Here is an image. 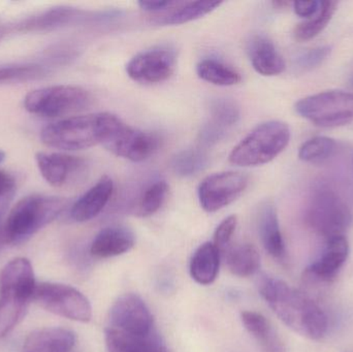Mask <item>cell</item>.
<instances>
[{"label": "cell", "mask_w": 353, "mask_h": 352, "mask_svg": "<svg viewBox=\"0 0 353 352\" xmlns=\"http://www.w3.org/2000/svg\"><path fill=\"white\" fill-rule=\"evenodd\" d=\"M259 291L274 313L294 332L310 340H321L329 320L323 310L308 296L280 279L261 276Z\"/></svg>", "instance_id": "cell-1"}, {"label": "cell", "mask_w": 353, "mask_h": 352, "mask_svg": "<svg viewBox=\"0 0 353 352\" xmlns=\"http://www.w3.org/2000/svg\"><path fill=\"white\" fill-rule=\"evenodd\" d=\"M124 122L108 112L72 116L45 126L41 140L50 148L79 151L105 146L122 127Z\"/></svg>", "instance_id": "cell-2"}, {"label": "cell", "mask_w": 353, "mask_h": 352, "mask_svg": "<svg viewBox=\"0 0 353 352\" xmlns=\"http://www.w3.org/2000/svg\"><path fill=\"white\" fill-rule=\"evenodd\" d=\"M37 284L32 265L27 258H14L0 271V338L24 320Z\"/></svg>", "instance_id": "cell-3"}, {"label": "cell", "mask_w": 353, "mask_h": 352, "mask_svg": "<svg viewBox=\"0 0 353 352\" xmlns=\"http://www.w3.org/2000/svg\"><path fill=\"white\" fill-rule=\"evenodd\" d=\"M66 206L68 200L58 196L32 194L23 198L6 217V244L19 245L28 241L56 220Z\"/></svg>", "instance_id": "cell-4"}, {"label": "cell", "mask_w": 353, "mask_h": 352, "mask_svg": "<svg viewBox=\"0 0 353 352\" xmlns=\"http://www.w3.org/2000/svg\"><path fill=\"white\" fill-rule=\"evenodd\" d=\"M304 219L313 233L325 240L344 236L353 222V213L343 196L330 184H316L309 194Z\"/></svg>", "instance_id": "cell-5"}, {"label": "cell", "mask_w": 353, "mask_h": 352, "mask_svg": "<svg viewBox=\"0 0 353 352\" xmlns=\"http://www.w3.org/2000/svg\"><path fill=\"white\" fill-rule=\"evenodd\" d=\"M290 128L285 122L271 120L253 128L230 153L232 165L254 167L267 165L290 144Z\"/></svg>", "instance_id": "cell-6"}, {"label": "cell", "mask_w": 353, "mask_h": 352, "mask_svg": "<svg viewBox=\"0 0 353 352\" xmlns=\"http://www.w3.org/2000/svg\"><path fill=\"white\" fill-rule=\"evenodd\" d=\"M92 103L90 92L76 85H55L27 93L24 107L33 115L57 118L83 111Z\"/></svg>", "instance_id": "cell-7"}, {"label": "cell", "mask_w": 353, "mask_h": 352, "mask_svg": "<svg viewBox=\"0 0 353 352\" xmlns=\"http://www.w3.org/2000/svg\"><path fill=\"white\" fill-rule=\"evenodd\" d=\"M294 109L301 117L319 127H340L353 121V93L323 91L300 99Z\"/></svg>", "instance_id": "cell-8"}, {"label": "cell", "mask_w": 353, "mask_h": 352, "mask_svg": "<svg viewBox=\"0 0 353 352\" xmlns=\"http://www.w3.org/2000/svg\"><path fill=\"white\" fill-rule=\"evenodd\" d=\"M33 301L47 311L74 322H88L92 318L89 300L70 285L39 283L35 287Z\"/></svg>", "instance_id": "cell-9"}, {"label": "cell", "mask_w": 353, "mask_h": 352, "mask_svg": "<svg viewBox=\"0 0 353 352\" xmlns=\"http://www.w3.org/2000/svg\"><path fill=\"white\" fill-rule=\"evenodd\" d=\"M248 185V176L240 172H221L208 176L197 189L199 205L205 212H217L238 200Z\"/></svg>", "instance_id": "cell-10"}, {"label": "cell", "mask_w": 353, "mask_h": 352, "mask_svg": "<svg viewBox=\"0 0 353 352\" xmlns=\"http://www.w3.org/2000/svg\"><path fill=\"white\" fill-rule=\"evenodd\" d=\"M176 68L175 51L169 48H154L137 54L126 64V74L143 84H157L169 80Z\"/></svg>", "instance_id": "cell-11"}, {"label": "cell", "mask_w": 353, "mask_h": 352, "mask_svg": "<svg viewBox=\"0 0 353 352\" xmlns=\"http://www.w3.org/2000/svg\"><path fill=\"white\" fill-rule=\"evenodd\" d=\"M110 328L128 334L147 335L154 331V322L142 298L125 293L118 298L110 310Z\"/></svg>", "instance_id": "cell-12"}, {"label": "cell", "mask_w": 353, "mask_h": 352, "mask_svg": "<svg viewBox=\"0 0 353 352\" xmlns=\"http://www.w3.org/2000/svg\"><path fill=\"white\" fill-rule=\"evenodd\" d=\"M105 147L116 156L132 163H143L159 150L161 138L152 132L137 130L124 123Z\"/></svg>", "instance_id": "cell-13"}, {"label": "cell", "mask_w": 353, "mask_h": 352, "mask_svg": "<svg viewBox=\"0 0 353 352\" xmlns=\"http://www.w3.org/2000/svg\"><path fill=\"white\" fill-rule=\"evenodd\" d=\"M35 161L43 179L54 187H63L80 180L87 172V161L64 153L37 152Z\"/></svg>", "instance_id": "cell-14"}, {"label": "cell", "mask_w": 353, "mask_h": 352, "mask_svg": "<svg viewBox=\"0 0 353 352\" xmlns=\"http://www.w3.org/2000/svg\"><path fill=\"white\" fill-rule=\"evenodd\" d=\"M88 14L85 10L70 6H58L43 10L39 14L27 17L12 24V32L39 33L50 32L63 28L68 25L76 24L90 19H97Z\"/></svg>", "instance_id": "cell-15"}, {"label": "cell", "mask_w": 353, "mask_h": 352, "mask_svg": "<svg viewBox=\"0 0 353 352\" xmlns=\"http://www.w3.org/2000/svg\"><path fill=\"white\" fill-rule=\"evenodd\" d=\"M350 256V243L345 236L327 240L321 256L305 271L307 279L330 282L336 278Z\"/></svg>", "instance_id": "cell-16"}, {"label": "cell", "mask_w": 353, "mask_h": 352, "mask_svg": "<svg viewBox=\"0 0 353 352\" xmlns=\"http://www.w3.org/2000/svg\"><path fill=\"white\" fill-rule=\"evenodd\" d=\"M114 194V182L109 176L101 177L89 188L70 209V217L76 222H87L99 216Z\"/></svg>", "instance_id": "cell-17"}, {"label": "cell", "mask_w": 353, "mask_h": 352, "mask_svg": "<svg viewBox=\"0 0 353 352\" xmlns=\"http://www.w3.org/2000/svg\"><path fill=\"white\" fill-rule=\"evenodd\" d=\"M246 50L252 68L261 76H279L285 70V60L273 41L265 35L251 37Z\"/></svg>", "instance_id": "cell-18"}, {"label": "cell", "mask_w": 353, "mask_h": 352, "mask_svg": "<svg viewBox=\"0 0 353 352\" xmlns=\"http://www.w3.org/2000/svg\"><path fill=\"white\" fill-rule=\"evenodd\" d=\"M105 344L109 352H169L155 330L150 334L134 335L109 327L105 330Z\"/></svg>", "instance_id": "cell-19"}, {"label": "cell", "mask_w": 353, "mask_h": 352, "mask_svg": "<svg viewBox=\"0 0 353 352\" xmlns=\"http://www.w3.org/2000/svg\"><path fill=\"white\" fill-rule=\"evenodd\" d=\"M136 236L132 229L120 225L101 229L91 244V256L97 258H110L122 256L132 249Z\"/></svg>", "instance_id": "cell-20"}, {"label": "cell", "mask_w": 353, "mask_h": 352, "mask_svg": "<svg viewBox=\"0 0 353 352\" xmlns=\"http://www.w3.org/2000/svg\"><path fill=\"white\" fill-rule=\"evenodd\" d=\"M257 227L265 251L278 262H284L286 258L285 244L280 229L277 210L272 203L261 205L257 215Z\"/></svg>", "instance_id": "cell-21"}, {"label": "cell", "mask_w": 353, "mask_h": 352, "mask_svg": "<svg viewBox=\"0 0 353 352\" xmlns=\"http://www.w3.org/2000/svg\"><path fill=\"white\" fill-rule=\"evenodd\" d=\"M76 335L63 328H45L28 335L22 352H72Z\"/></svg>", "instance_id": "cell-22"}, {"label": "cell", "mask_w": 353, "mask_h": 352, "mask_svg": "<svg viewBox=\"0 0 353 352\" xmlns=\"http://www.w3.org/2000/svg\"><path fill=\"white\" fill-rule=\"evenodd\" d=\"M241 320L263 352H286L283 341L265 316L257 312L245 311L241 315Z\"/></svg>", "instance_id": "cell-23"}, {"label": "cell", "mask_w": 353, "mask_h": 352, "mask_svg": "<svg viewBox=\"0 0 353 352\" xmlns=\"http://www.w3.org/2000/svg\"><path fill=\"white\" fill-rule=\"evenodd\" d=\"M220 267V250L213 243L197 248L190 260V275L195 282L210 285L217 278Z\"/></svg>", "instance_id": "cell-24"}, {"label": "cell", "mask_w": 353, "mask_h": 352, "mask_svg": "<svg viewBox=\"0 0 353 352\" xmlns=\"http://www.w3.org/2000/svg\"><path fill=\"white\" fill-rule=\"evenodd\" d=\"M222 1H178L175 6L161 16L154 22L159 25H181L207 16L221 6Z\"/></svg>", "instance_id": "cell-25"}, {"label": "cell", "mask_w": 353, "mask_h": 352, "mask_svg": "<svg viewBox=\"0 0 353 352\" xmlns=\"http://www.w3.org/2000/svg\"><path fill=\"white\" fill-rule=\"evenodd\" d=\"M196 74L201 80L216 86H234L242 81L238 70L214 58L201 60L196 65Z\"/></svg>", "instance_id": "cell-26"}, {"label": "cell", "mask_w": 353, "mask_h": 352, "mask_svg": "<svg viewBox=\"0 0 353 352\" xmlns=\"http://www.w3.org/2000/svg\"><path fill=\"white\" fill-rule=\"evenodd\" d=\"M170 186L165 180L151 182L139 196L134 207V214L139 217H149L161 210L167 200Z\"/></svg>", "instance_id": "cell-27"}, {"label": "cell", "mask_w": 353, "mask_h": 352, "mask_svg": "<svg viewBox=\"0 0 353 352\" xmlns=\"http://www.w3.org/2000/svg\"><path fill=\"white\" fill-rule=\"evenodd\" d=\"M338 2L321 1L319 12L299 24L294 31V37L299 41H307L316 37L319 33L325 30V27L331 22L332 18L337 10Z\"/></svg>", "instance_id": "cell-28"}, {"label": "cell", "mask_w": 353, "mask_h": 352, "mask_svg": "<svg viewBox=\"0 0 353 352\" xmlns=\"http://www.w3.org/2000/svg\"><path fill=\"white\" fill-rule=\"evenodd\" d=\"M228 266L230 272L236 276H252L261 267V256L254 246L243 244L236 246L228 253Z\"/></svg>", "instance_id": "cell-29"}, {"label": "cell", "mask_w": 353, "mask_h": 352, "mask_svg": "<svg viewBox=\"0 0 353 352\" xmlns=\"http://www.w3.org/2000/svg\"><path fill=\"white\" fill-rule=\"evenodd\" d=\"M210 157L201 148H189L176 153L172 158L171 167L179 177L188 178L203 172L209 165Z\"/></svg>", "instance_id": "cell-30"}, {"label": "cell", "mask_w": 353, "mask_h": 352, "mask_svg": "<svg viewBox=\"0 0 353 352\" xmlns=\"http://www.w3.org/2000/svg\"><path fill=\"white\" fill-rule=\"evenodd\" d=\"M338 144L329 136H314L301 146L299 158L311 165H323L332 158L337 151Z\"/></svg>", "instance_id": "cell-31"}, {"label": "cell", "mask_w": 353, "mask_h": 352, "mask_svg": "<svg viewBox=\"0 0 353 352\" xmlns=\"http://www.w3.org/2000/svg\"><path fill=\"white\" fill-rule=\"evenodd\" d=\"M50 68L39 63H17L0 66V85L32 82L41 80L49 74Z\"/></svg>", "instance_id": "cell-32"}, {"label": "cell", "mask_w": 353, "mask_h": 352, "mask_svg": "<svg viewBox=\"0 0 353 352\" xmlns=\"http://www.w3.org/2000/svg\"><path fill=\"white\" fill-rule=\"evenodd\" d=\"M212 123L228 130L236 125L241 118V111L234 101L226 99H218L210 105Z\"/></svg>", "instance_id": "cell-33"}, {"label": "cell", "mask_w": 353, "mask_h": 352, "mask_svg": "<svg viewBox=\"0 0 353 352\" xmlns=\"http://www.w3.org/2000/svg\"><path fill=\"white\" fill-rule=\"evenodd\" d=\"M332 53V47L321 45L303 53L298 58L299 68L305 70H311L323 63Z\"/></svg>", "instance_id": "cell-34"}, {"label": "cell", "mask_w": 353, "mask_h": 352, "mask_svg": "<svg viewBox=\"0 0 353 352\" xmlns=\"http://www.w3.org/2000/svg\"><path fill=\"white\" fill-rule=\"evenodd\" d=\"M238 225V218L234 215L226 217L220 222L214 233V245L220 250H223L230 244Z\"/></svg>", "instance_id": "cell-35"}, {"label": "cell", "mask_w": 353, "mask_h": 352, "mask_svg": "<svg viewBox=\"0 0 353 352\" xmlns=\"http://www.w3.org/2000/svg\"><path fill=\"white\" fill-rule=\"evenodd\" d=\"M226 130H224V128L209 122L201 128V132H199V140H201V143L207 146L216 144L224 138Z\"/></svg>", "instance_id": "cell-36"}, {"label": "cell", "mask_w": 353, "mask_h": 352, "mask_svg": "<svg viewBox=\"0 0 353 352\" xmlns=\"http://www.w3.org/2000/svg\"><path fill=\"white\" fill-rule=\"evenodd\" d=\"M176 2L173 0H141L138 2L141 10L147 12H165L173 8Z\"/></svg>", "instance_id": "cell-37"}, {"label": "cell", "mask_w": 353, "mask_h": 352, "mask_svg": "<svg viewBox=\"0 0 353 352\" xmlns=\"http://www.w3.org/2000/svg\"><path fill=\"white\" fill-rule=\"evenodd\" d=\"M294 10L301 18L309 19L319 12L321 1L311 0V1H294L292 3Z\"/></svg>", "instance_id": "cell-38"}, {"label": "cell", "mask_w": 353, "mask_h": 352, "mask_svg": "<svg viewBox=\"0 0 353 352\" xmlns=\"http://www.w3.org/2000/svg\"><path fill=\"white\" fill-rule=\"evenodd\" d=\"M12 194L0 198V251L6 245V221L8 217V206L12 200Z\"/></svg>", "instance_id": "cell-39"}, {"label": "cell", "mask_w": 353, "mask_h": 352, "mask_svg": "<svg viewBox=\"0 0 353 352\" xmlns=\"http://www.w3.org/2000/svg\"><path fill=\"white\" fill-rule=\"evenodd\" d=\"M14 180L10 174L0 171V198L14 194Z\"/></svg>", "instance_id": "cell-40"}, {"label": "cell", "mask_w": 353, "mask_h": 352, "mask_svg": "<svg viewBox=\"0 0 353 352\" xmlns=\"http://www.w3.org/2000/svg\"><path fill=\"white\" fill-rule=\"evenodd\" d=\"M12 27L10 23L8 24H0V43H1L3 39H6L8 35L12 34Z\"/></svg>", "instance_id": "cell-41"}, {"label": "cell", "mask_w": 353, "mask_h": 352, "mask_svg": "<svg viewBox=\"0 0 353 352\" xmlns=\"http://www.w3.org/2000/svg\"><path fill=\"white\" fill-rule=\"evenodd\" d=\"M273 4L278 8H285L286 6H290V3L286 1H276L273 2Z\"/></svg>", "instance_id": "cell-42"}, {"label": "cell", "mask_w": 353, "mask_h": 352, "mask_svg": "<svg viewBox=\"0 0 353 352\" xmlns=\"http://www.w3.org/2000/svg\"><path fill=\"white\" fill-rule=\"evenodd\" d=\"M4 158H6V153H4L3 151L0 150V163L4 161Z\"/></svg>", "instance_id": "cell-43"}, {"label": "cell", "mask_w": 353, "mask_h": 352, "mask_svg": "<svg viewBox=\"0 0 353 352\" xmlns=\"http://www.w3.org/2000/svg\"><path fill=\"white\" fill-rule=\"evenodd\" d=\"M352 84H353V81H352Z\"/></svg>", "instance_id": "cell-44"}]
</instances>
